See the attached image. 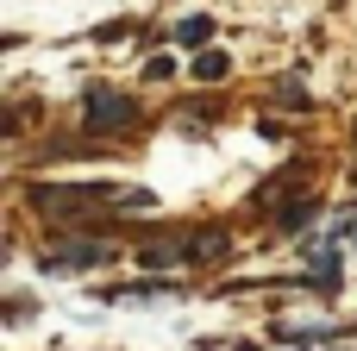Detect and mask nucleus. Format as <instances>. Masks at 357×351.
I'll return each instance as SVG.
<instances>
[{"instance_id":"nucleus-1","label":"nucleus","mask_w":357,"mask_h":351,"mask_svg":"<svg viewBox=\"0 0 357 351\" xmlns=\"http://www.w3.org/2000/svg\"><path fill=\"white\" fill-rule=\"evenodd\" d=\"M31 214L69 220V214H94V207H151L144 188H113V182H31L25 188Z\"/></svg>"},{"instance_id":"nucleus-2","label":"nucleus","mask_w":357,"mask_h":351,"mask_svg":"<svg viewBox=\"0 0 357 351\" xmlns=\"http://www.w3.org/2000/svg\"><path fill=\"white\" fill-rule=\"evenodd\" d=\"M226 232H182V239H163V245H144L138 251V264L144 270H176V264H213V257H226Z\"/></svg>"},{"instance_id":"nucleus-3","label":"nucleus","mask_w":357,"mask_h":351,"mask_svg":"<svg viewBox=\"0 0 357 351\" xmlns=\"http://www.w3.org/2000/svg\"><path fill=\"white\" fill-rule=\"evenodd\" d=\"M138 119H144V113H138V100H132V94H119V88H100V82H94V88L82 94V126H88V132L119 138V132H132Z\"/></svg>"},{"instance_id":"nucleus-4","label":"nucleus","mask_w":357,"mask_h":351,"mask_svg":"<svg viewBox=\"0 0 357 351\" xmlns=\"http://www.w3.org/2000/svg\"><path fill=\"white\" fill-rule=\"evenodd\" d=\"M119 251L107 239H69V245H44V270L56 276H75V270H107Z\"/></svg>"},{"instance_id":"nucleus-5","label":"nucleus","mask_w":357,"mask_h":351,"mask_svg":"<svg viewBox=\"0 0 357 351\" xmlns=\"http://www.w3.org/2000/svg\"><path fill=\"white\" fill-rule=\"evenodd\" d=\"M188 75H195V82H226V75H232V57H226V50H195Z\"/></svg>"},{"instance_id":"nucleus-6","label":"nucleus","mask_w":357,"mask_h":351,"mask_svg":"<svg viewBox=\"0 0 357 351\" xmlns=\"http://www.w3.org/2000/svg\"><path fill=\"white\" fill-rule=\"evenodd\" d=\"M314 214H320V201L307 195V201H289V207L276 214V226H282V232H307V226H314Z\"/></svg>"},{"instance_id":"nucleus-7","label":"nucleus","mask_w":357,"mask_h":351,"mask_svg":"<svg viewBox=\"0 0 357 351\" xmlns=\"http://www.w3.org/2000/svg\"><path fill=\"white\" fill-rule=\"evenodd\" d=\"M207 38H213V19H207V13H188V19H176V44H195V50H201Z\"/></svg>"},{"instance_id":"nucleus-8","label":"nucleus","mask_w":357,"mask_h":351,"mask_svg":"<svg viewBox=\"0 0 357 351\" xmlns=\"http://www.w3.org/2000/svg\"><path fill=\"white\" fill-rule=\"evenodd\" d=\"M144 75H151V82H163V75H176V63H169V57H151V63H144Z\"/></svg>"}]
</instances>
